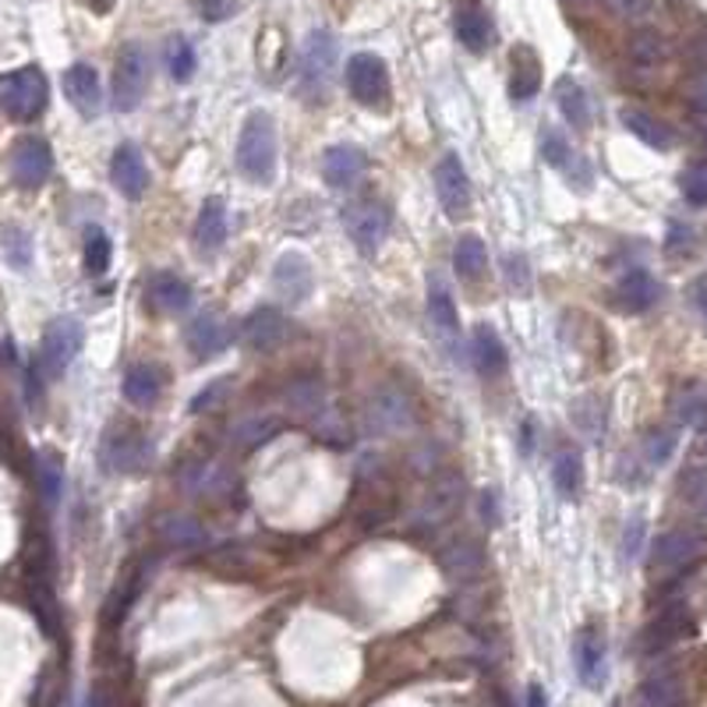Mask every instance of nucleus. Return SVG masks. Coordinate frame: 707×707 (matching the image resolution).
<instances>
[{
  "label": "nucleus",
  "mask_w": 707,
  "mask_h": 707,
  "mask_svg": "<svg viewBox=\"0 0 707 707\" xmlns=\"http://www.w3.org/2000/svg\"><path fill=\"white\" fill-rule=\"evenodd\" d=\"M443 569L453 580H471L485 569V549L474 538H457L443 549Z\"/></svg>",
  "instance_id": "obj_26"
},
{
  "label": "nucleus",
  "mask_w": 707,
  "mask_h": 707,
  "mask_svg": "<svg viewBox=\"0 0 707 707\" xmlns=\"http://www.w3.org/2000/svg\"><path fill=\"white\" fill-rule=\"evenodd\" d=\"M163 393V372L156 365H131L125 375V397L134 408H153Z\"/></svg>",
  "instance_id": "obj_30"
},
{
  "label": "nucleus",
  "mask_w": 707,
  "mask_h": 707,
  "mask_svg": "<svg viewBox=\"0 0 707 707\" xmlns=\"http://www.w3.org/2000/svg\"><path fill=\"white\" fill-rule=\"evenodd\" d=\"M690 629H694V623H690V609L683 605H672L665 612H658L655 620L644 626V634H640V651L644 655H658V651H669L672 644H680Z\"/></svg>",
  "instance_id": "obj_16"
},
{
  "label": "nucleus",
  "mask_w": 707,
  "mask_h": 707,
  "mask_svg": "<svg viewBox=\"0 0 707 707\" xmlns=\"http://www.w3.org/2000/svg\"><path fill=\"white\" fill-rule=\"evenodd\" d=\"M686 96H690V103H694V110H707V71L690 82Z\"/></svg>",
  "instance_id": "obj_49"
},
{
  "label": "nucleus",
  "mask_w": 707,
  "mask_h": 707,
  "mask_svg": "<svg viewBox=\"0 0 707 707\" xmlns=\"http://www.w3.org/2000/svg\"><path fill=\"white\" fill-rule=\"evenodd\" d=\"M231 340H234V326L213 311L199 315V319L188 326V351L195 357H213L220 351H227Z\"/></svg>",
  "instance_id": "obj_21"
},
{
  "label": "nucleus",
  "mask_w": 707,
  "mask_h": 707,
  "mask_svg": "<svg viewBox=\"0 0 707 707\" xmlns=\"http://www.w3.org/2000/svg\"><path fill=\"white\" fill-rule=\"evenodd\" d=\"M276 428H280V425H276V421H266V425H262V421H251V425H240V432H237V439H240V443H245V446L251 449V446H259V443H266V439H269V435H273Z\"/></svg>",
  "instance_id": "obj_47"
},
{
  "label": "nucleus",
  "mask_w": 707,
  "mask_h": 707,
  "mask_svg": "<svg viewBox=\"0 0 707 707\" xmlns=\"http://www.w3.org/2000/svg\"><path fill=\"white\" fill-rule=\"evenodd\" d=\"M145 305L160 315H180L191 308V287L177 273H153L145 283Z\"/></svg>",
  "instance_id": "obj_22"
},
{
  "label": "nucleus",
  "mask_w": 707,
  "mask_h": 707,
  "mask_svg": "<svg viewBox=\"0 0 707 707\" xmlns=\"http://www.w3.org/2000/svg\"><path fill=\"white\" fill-rule=\"evenodd\" d=\"M574 665L588 690L605 686V634L598 626H584L574 640Z\"/></svg>",
  "instance_id": "obj_17"
},
{
  "label": "nucleus",
  "mask_w": 707,
  "mask_h": 707,
  "mask_svg": "<svg viewBox=\"0 0 707 707\" xmlns=\"http://www.w3.org/2000/svg\"><path fill=\"white\" fill-rule=\"evenodd\" d=\"M574 425L584 432V435H601L605 432V403H601L598 397H584L574 403Z\"/></svg>",
  "instance_id": "obj_41"
},
{
  "label": "nucleus",
  "mask_w": 707,
  "mask_h": 707,
  "mask_svg": "<svg viewBox=\"0 0 707 707\" xmlns=\"http://www.w3.org/2000/svg\"><path fill=\"white\" fill-rule=\"evenodd\" d=\"M167 68H170V74H174V82H191V74H195V50H191L188 39H180V36L170 39V47H167Z\"/></svg>",
  "instance_id": "obj_42"
},
{
  "label": "nucleus",
  "mask_w": 707,
  "mask_h": 707,
  "mask_svg": "<svg viewBox=\"0 0 707 707\" xmlns=\"http://www.w3.org/2000/svg\"><path fill=\"white\" fill-rule=\"evenodd\" d=\"M195 248L202 255H216L227 240V202L223 199H205L199 209V220H195Z\"/></svg>",
  "instance_id": "obj_24"
},
{
  "label": "nucleus",
  "mask_w": 707,
  "mask_h": 707,
  "mask_svg": "<svg viewBox=\"0 0 707 707\" xmlns=\"http://www.w3.org/2000/svg\"><path fill=\"white\" fill-rule=\"evenodd\" d=\"M528 707H549L545 686H541V683H531V686H528Z\"/></svg>",
  "instance_id": "obj_51"
},
{
  "label": "nucleus",
  "mask_w": 707,
  "mask_h": 707,
  "mask_svg": "<svg viewBox=\"0 0 707 707\" xmlns=\"http://www.w3.org/2000/svg\"><path fill=\"white\" fill-rule=\"evenodd\" d=\"M389 223H393V213H389L382 199H354L343 209V227H347L361 255H375L382 248V240L389 237Z\"/></svg>",
  "instance_id": "obj_4"
},
{
  "label": "nucleus",
  "mask_w": 707,
  "mask_h": 707,
  "mask_svg": "<svg viewBox=\"0 0 707 707\" xmlns=\"http://www.w3.org/2000/svg\"><path fill=\"white\" fill-rule=\"evenodd\" d=\"M555 99H559V110L563 117L574 125L577 131H584L591 125V114H588V96H584V89L574 82V79H563L555 85Z\"/></svg>",
  "instance_id": "obj_37"
},
{
  "label": "nucleus",
  "mask_w": 707,
  "mask_h": 707,
  "mask_svg": "<svg viewBox=\"0 0 707 707\" xmlns=\"http://www.w3.org/2000/svg\"><path fill=\"white\" fill-rule=\"evenodd\" d=\"M644 449H648V457L651 463H665L672 457V449H675V435L665 432V428H658L648 435V443H644Z\"/></svg>",
  "instance_id": "obj_46"
},
{
  "label": "nucleus",
  "mask_w": 707,
  "mask_h": 707,
  "mask_svg": "<svg viewBox=\"0 0 707 707\" xmlns=\"http://www.w3.org/2000/svg\"><path fill=\"white\" fill-rule=\"evenodd\" d=\"M552 485L563 499H577L580 488H584V460L574 449H563L559 457L552 463Z\"/></svg>",
  "instance_id": "obj_34"
},
{
  "label": "nucleus",
  "mask_w": 707,
  "mask_h": 707,
  "mask_svg": "<svg viewBox=\"0 0 707 707\" xmlns=\"http://www.w3.org/2000/svg\"><path fill=\"white\" fill-rule=\"evenodd\" d=\"M315 291V273H311V262L305 259L301 251H287L280 255L276 266H273V294L287 305H305Z\"/></svg>",
  "instance_id": "obj_11"
},
{
  "label": "nucleus",
  "mask_w": 707,
  "mask_h": 707,
  "mask_svg": "<svg viewBox=\"0 0 707 707\" xmlns=\"http://www.w3.org/2000/svg\"><path fill=\"white\" fill-rule=\"evenodd\" d=\"M240 340H245V347L255 351V354H269L276 351L283 340H287V319H283V311L266 305V308H255L245 322H240Z\"/></svg>",
  "instance_id": "obj_14"
},
{
  "label": "nucleus",
  "mask_w": 707,
  "mask_h": 707,
  "mask_svg": "<svg viewBox=\"0 0 707 707\" xmlns=\"http://www.w3.org/2000/svg\"><path fill=\"white\" fill-rule=\"evenodd\" d=\"M47 103H50V85H47V74L36 64L0 74V110L11 120L33 125V120L47 110Z\"/></svg>",
  "instance_id": "obj_2"
},
{
  "label": "nucleus",
  "mask_w": 707,
  "mask_h": 707,
  "mask_svg": "<svg viewBox=\"0 0 707 707\" xmlns=\"http://www.w3.org/2000/svg\"><path fill=\"white\" fill-rule=\"evenodd\" d=\"M0 251L14 269H28L33 262V237L19 227H0Z\"/></svg>",
  "instance_id": "obj_40"
},
{
  "label": "nucleus",
  "mask_w": 707,
  "mask_h": 707,
  "mask_svg": "<svg viewBox=\"0 0 707 707\" xmlns=\"http://www.w3.org/2000/svg\"><path fill=\"white\" fill-rule=\"evenodd\" d=\"M64 96L71 99V107L82 117H96L103 107V89H99V74L89 64H71L64 71Z\"/></svg>",
  "instance_id": "obj_23"
},
{
  "label": "nucleus",
  "mask_w": 707,
  "mask_h": 707,
  "mask_svg": "<svg viewBox=\"0 0 707 707\" xmlns=\"http://www.w3.org/2000/svg\"><path fill=\"white\" fill-rule=\"evenodd\" d=\"M620 120H623V128L629 131V134H637V139L644 142V145H651V149H672L675 145V134H672V128L669 125H661L658 117H651V114H644V110H623L620 114Z\"/></svg>",
  "instance_id": "obj_31"
},
{
  "label": "nucleus",
  "mask_w": 707,
  "mask_h": 707,
  "mask_svg": "<svg viewBox=\"0 0 707 707\" xmlns=\"http://www.w3.org/2000/svg\"><path fill=\"white\" fill-rule=\"evenodd\" d=\"M85 4H89V8H93L96 14H107V11L114 8V0H85Z\"/></svg>",
  "instance_id": "obj_53"
},
{
  "label": "nucleus",
  "mask_w": 707,
  "mask_h": 707,
  "mask_svg": "<svg viewBox=\"0 0 707 707\" xmlns=\"http://www.w3.org/2000/svg\"><path fill=\"white\" fill-rule=\"evenodd\" d=\"M240 0H199V11L205 22H227L231 14L237 11Z\"/></svg>",
  "instance_id": "obj_48"
},
{
  "label": "nucleus",
  "mask_w": 707,
  "mask_h": 707,
  "mask_svg": "<svg viewBox=\"0 0 707 707\" xmlns=\"http://www.w3.org/2000/svg\"><path fill=\"white\" fill-rule=\"evenodd\" d=\"M85 273L89 276H103L110 269V255H114V245L110 237L103 234L99 227H89L85 231Z\"/></svg>",
  "instance_id": "obj_38"
},
{
  "label": "nucleus",
  "mask_w": 707,
  "mask_h": 707,
  "mask_svg": "<svg viewBox=\"0 0 707 707\" xmlns=\"http://www.w3.org/2000/svg\"><path fill=\"white\" fill-rule=\"evenodd\" d=\"M8 167H11V177L14 185L33 191V188H43L54 174V153L50 145L36 139V134H25V139L14 142L11 156H8Z\"/></svg>",
  "instance_id": "obj_9"
},
{
  "label": "nucleus",
  "mask_w": 707,
  "mask_h": 707,
  "mask_svg": "<svg viewBox=\"0 0 707 707\" xmlns=\"http://www.w3.org/2000/svg\"><path fill=\"white\" fill-rule=\"evenodd\" d=\"M463 503V478L457 471H443L432 481V488L425 492V499L417 503V528H439L449 517L457 514Z\"/></svg>",
  "instance_id": "obj_10"
},
{
  "label": "nucleus",
  "mask_w": 707,
  "mask_h": 707,
  "mask_svg": "<svg viewBox=\"0 0 707 707\" xmlns=\"http://www.w3.org/2000/svg\"><path fill=\"white\" fill-rule=\"evenodd\" d=\"M110 180H114V188L125 195V199H142V195L149 191V167H145V160H142V149L139 145H117L114 149V160H110Z\"/></svg>",
  "instance_id": "obj_15"
},
{
  "label": "nucleus",
  "mask_w": 707,
  "mask_h": 707,
  "mask_svg": "<svg viewBox=\"0 0 707 707\" xmlns=\"http://www.w3.org/2000/svg\"><path fill=\"white\" fill-rule=\"evenodd\" d=\"M658 297H661L658 280L651 273H644V269H629V273H623V280L615 283V301H620L623 311H648Z\"/></svg>",
  "instance_id": "obj_25"
},
{
  "label": "nucleus",
  "mask_w": 707,
  "mask_h": 707,
  "mask_svg": "<svg viewBox=\"0 0 707 707\" xmlns=\"http://www.w3.org/2000/svg\"><path fill=\"white\" fill-rule=\"evenodd\" d=\"M156 534L167 549H199L205 541V531L199 528V520H191L185 514H167L160 517Z\"/></svg>",
  "instance_id": "obj_33"
},
{
  "label": "nucleus",
  "mask_w": 707,
  "mask_h": 707,
  "mask_svg": "<svg viewBox=\"0 0 707 707\" xmlns=\"http://www.w3.org/2000/svg\"><path fill=\"white\" fill-rule=\"evenodd\" d=\"M506 280L517 294L531 291V276H528V259L523 255H506Z\"/></svg>",
  "instance_id": "obj_45"
},
{
  "label": "nucleus",
  "mask_w": 707,
  "mask_h": 707,
  "mask_svg": "<svg viewBox=\"0 0 707 707\" xmlns=\"http://www.w3.org/2000/svg\"><path fill=\"white\" fill-rule=\"evenodd\" d=\"M669 57V47H665V39H661L658 33H637L634 39H629V60H634L637 68H658L661 60Z\"/></svg>",
  "instance_id": "obj_39"
},
{
  "label": "nucleus",
  "mask_w": 707,
  "mask_h": 707,
  "mask_svg": "<svg viewBox=\"0 0 707 707\" xmlns=\"http://www.w3.org/2000/svg\"><path fill=\"white\" fill-rule=\"evenodd\" d=\"M428 315H432V326L439 329L443 337H457L460 333L453 294H449L443 276H428Z\"/></svg>",
  "instance_id": "obj_32"
},
{
  "label": "nucleus",
  "mask_w": 707,
  "mask_h": 707,
  "mask_svg": "<svg viewBox=\"0 0 707 707\" xmlns=\"http://www.w3.org/2000/svg\"><path fill=\"white\" fill-rule=\"evenodd\" d=\"M453 266L463 280H478L481 273L488 269V251H485V240L478 234H463L453 248Z\"/></svg>",
  "instance_id": "obj_36"
},
{
  "label": "nucleus",
  "mask_w": 707,
  "mask_h": 707,
  "mask_svg": "<svg viewBox=\"0 0 707 707\" xmlns=\"http://www.w3.org/2000/svg\"><path fill=\"white\" fill-rule=\"evenodd\" d=\"M237 170L255 185H269L276 177V125L266 110H251L237 134Z\"/></svg>",
  "instance_id": "obj_1"
},
{
  "label": "nucleus",
  "mask_w": 707,
  "mask_h": 707,
  "mask_svg": "<svg viewBox=\"0 0 707 707\" xmlns=\"http://www.w3.org/2000/svg\"><path fill=\"white\" fill-rule=\"evenodd\" d=\"M640 538H644V520H634L629 523V531H626V559H634L637 549H640Z\"/></svg>",
  "instance_id": "obj_50"
},
{
  "label": "nucleus",
  "mask_w": 707,
  "mask_h": 707,
  "mask_svg": "<svg viewBox=\"0 0 707 707\" xmlns=\"http://www.w3.org/2000/svg\"><path fill=\"white\" fill-rule=\"evenodd\" d=\"M365 417H368V428H372L375 435H400V432L414 428V421H417V403H414V397H411L403 386L386 382V386H379V389H375V393L368 397Z\"/></svg>",
  "instance_id": "obj_3"
},
{
  "label": "nucleus",
  "mask_w": 707,
  "mask_h": 707,
  "mask_svg": "<svg viewBox=\"0 0 707 707\" xmlns=\"http://www.w3.org/2000/svg\"><path fill=\"white\" fill-rule=\"evenodd\" d=\"M453 33L460 39V47H468L471 54H485L492 47V19L478 0H460L453 8Z\"/></svg>",
  "instance_id": "obj_20"
},
{
  "label": "nucleus",
  "mask_w": 707,
  "mask_h": 707,
  "mask_svg": "<svg viewBox=\"0 0 707 707\" xmlns=\"http://www.w3.org/2000/svg\"><path fill=\"white\" fill-rule=\"evenodd\" d=\"M704 541L707 538L700 531H690V528L665 531L651 549V566L655 569H683L686 563H694L704 552Z\"/></svg>",
  "instance_id": "obj_18"
},
{
  "label": "nucleus",
  "mask_w": 707,
  "mask_h": 707,
  "mask_svg": "<svg viewBox=\"0 0 707 707\" xmlns=\"http://www.w3.org/2000/svg\"><path fill=\"white\" fill-rule=\"evenodd\" d=\"M337 64V39L329 33H311L305 50H301V82H305L315 96L326 93L329 79H333Z\"/></svg>",
  "instance_id": "obj_13"
},
{
  "label": "nucleus",
  "mask_w": 707,
  "mask_h": 707,
  "mask_svg": "<svg viewBox=\"0 0 707 707\" xmlns=\"http://www.w3.org/2000/svg\"><path fill=\"white\" fill-rule=\"evenodd\" d=\"M82 322L79 319H54L39 343V368L47 375H64L71 361L82 351Z\"/></svg>",
  "instance_id": "obj_8"
},
{
  "label": "nucleus",
  "mask_w": 707,
  "mask_h": 707,
  "mask_svg": "<svg viewBox=\"0 0 707 707\" xmlns=\"http://www.w3.org/2000/svg\"><path fill=\"white\" fill-rule=\"evenodd\" d=\"M683 680L675 672H655L637 690V707H683Z\"/></svg>",
  "instance_id": "obj_28"
},
{
  "label": "nucleus",
  "mask_w": 707,
  "mask_h": 707,
  "mask_svg": "<svg viewBox=\"0 0 707 707\" xmlns=\"http://www.w3.org/2000/svg\"><path fill=\"white\" fill-rule=\"evenodd\" d=\"M541 160L549 163V167H555V170H563L569 160H574V149H569V142L563 139L559 131H552V128H545V139H541Z\"/></svg>",
  "instance_id": "obj_43"
},
{
  "label": "nucleus",
  "mask_w": 707,
  "mask_h": 707,
  "mask_svg": "<svg viewBox=\"0 0 707 707\" xmlns=\"http://www.w3.org/2000/svg\"><path fill=\"white\" fill-rule=\"evenodd\" d=\"M149 89V54L142 43H125L114 64V107L131 114L145 99Z\"/></svg>",
  "instance_id": "obj_5"
},
{
  "label": "nucleus",
  "mask_w": 707,
  "mask_h": 707,
  "mask_svg": "<svg viewBox=\"0 0 707 707\" xmlns=\"http://www.w3.org/2000/svg\"><path fill=\"white\" fill-rule=\"evenodd\" d=\"M103 468L114 474H139L145 471V463L153 460V446L142 435V428L134 425H114L107 435H103Z\"/></svg>",
  "instance_id": "obj_6"
},
{
  "label": "nucleus",
  "mask_w": 707,
  "mask_h": 707,
  "mask_svg": "<svg viewBox=\"0 0 707 707\" xmlns=\"http://www.w3.org/2000/svg\"><path fill=\"white\" fill-rule=\"evenodd\" d=\"M471 357H474V368L485 375V379H495V375H503L509 357H506V347L499 333H495L492 326H478L474 337H471Z\"/></svg>",
  "instance_id": "obj_27"
},
{
  "label": "nucleus",
  "mask_w": 707,
  "mask_h": 707,
  "mask_svg": "<svg viewBox=\"0 0 707 707\" xmlns=\"http://www.w3.org/2000/svg\"><path fill=\"white\" fill-rule=\"evenodd\" d=\"M680 188H683V199L690 205H707V167H694L680 177Z\"/></svg>",
  "instance_id": "obj_44"
},
{
  "label": "nucleus",
  "mask_w": 707,
  "mask_h": 707,
  "mask_svg": "<svg viewBox=\"0 0 707 707\" xmlns=\"http://www.w3.org/2000/svg\"><path fill=\"white\" fill-rule=\"evenodd\" d=\"M36 485H39V499L43 506H57L60 492H64V460L57 453H39L36 460Z\"/></svg>",
  "instance_id": "obj_35"
},
{
  "label": "nucleus",
  "mask_w": 707,
  "mask_h": 707,
  "mask_svg": "<svg viewBox=\"0 0 707 707\" xmlns=\"http://www.w3.org/2000/svg\"><path fill=\"white\" fill-rule=\"evenodd\" d=\"M694 305H697V311L707 319V276H704V280L697 283V287H694Z\"/></svg>",
  "instance_id": "obj_52"
},
{
  "label": "nucleus",
  "mask_w": 707,
  "mask_h": 707,
  "mask_svg": "<svg viewBox=\"0 0 707 707\" xmlns=\"http://www.w3.org/2000/svg\"><path fill=\"white\" fill-rule=\"evenodd\" d=\"M435 195H439L443 209L453 220H460L471 209V177L457 153H446L439 167H435Z\"/></svg>",
  "instance_id": "obj_12"
},
{
  "label": "nucleus",
  "mask_w": 707,
  "mask_h": 707,
  "mask_svg": "<svg viewBox=\"0 0 707 707\" xmlns=\"http://www.w3.org/2000/svg\"><path fill=\"white\" fill-rule=\"evenodd\" d=\"M541 89V64L538 54L531 47H517L514 50V74H509V96L517 103H528L538 96Z\"/></svg>",
  "instance_id": "obj_29"
},
{
  "label": "nucleus",
  "mask_w": 707,
  "mask_h": 707,
  "mask_svg": "<svg viewBox=\"0 0 707 707\" xmlns=\"http://www.w3.org/2000/svg\"><path fill=\"white\" fill-rule=\"evenodd\" d=\"M347 89L361 107H386L389 103V68L379 54H354L347 60Z\"/></svg>",
  "instance_id": "obj_7"
},
{
  "label": "nucleus",
  "mask_w": 707,
  "mask_h": 707,
  "mask_svg": "<svg viewBox=\"0 0 707 707\" xmlns=\"http://www.w3.org/2000/svg\"><path fill=\"white\" fill-rule=\"evenodd\" d=\"M365 167H368V156L361 153L357 145H329L322 153V177H326V185L337 191L354 188L361 174H365Z\"/></svg>",
  "instance_id": "obj_19"
}]
</instances>
